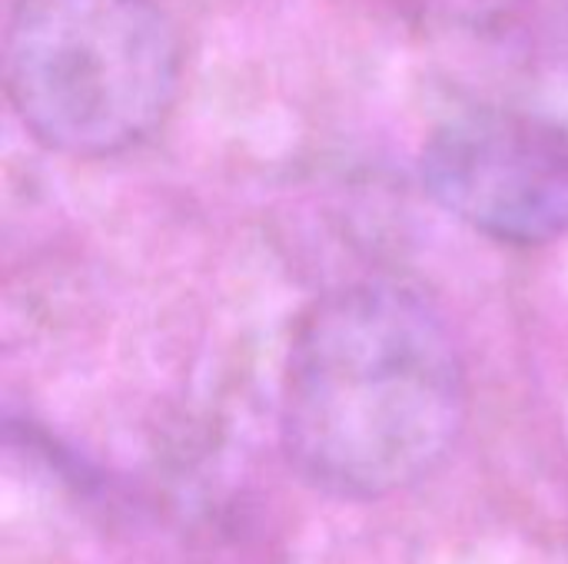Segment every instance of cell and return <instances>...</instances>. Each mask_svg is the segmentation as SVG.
I'll use <instances>...</instances> for the list:
<instances>
[{
  "instance_id": "cell-1",
  "label": "cell",
  "mask_w": 568,
  "mask_h": 564,
  "mask_svg": "<svg viewBox=\"0 0 568 564\" xmlns=\"http://www.w3.org/2000/svg\"><path fill=\"white\" fill-rule=\"evenodd\" d=\"M469 419V376L446 316L413 286L349 283L290 342L280 439L316 492L376 502L429 479Z\"/></svg>"
},
{
  "instance_id": "cell-2",
  "label": "cell",
  "mask_w": 568,
  "mask_h": 564,
  "mask_svg": "<svg viewBox=\"0 0 568 564\" xmlns=\"http://www.w3.org/2000/svg\"><path fill=\"white\" fill-rule=\"evenodd\" d=\"M3 76L40 146L106 160L143 146L173 113L183 40L156 0H17Z\"/></svg>"
},
{
  "instance_id": "cell-3",
  "label": "cell",
  "mask_w": 568,
  "mask_h": 564,
  "mask_svg": "<svg viewBox=\"0 0 568 564\" xmlns=\"http://www.w3.org/2000/svg\"><path fill=\"white\" fill-rule=\"evenodd\" d=\"M429 199L506 246L568 236V123L529 110H466L443 120L423 153Z\"/></svg>"
}]
</instances>
